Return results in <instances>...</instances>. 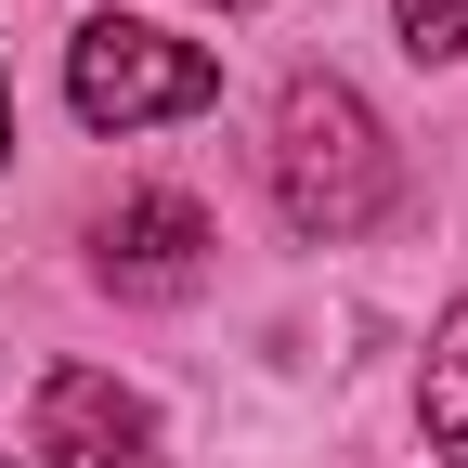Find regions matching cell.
Wrapping results in <instances>:
<instances>
[{"mask_svg": "<svg viewBox=\"0 0 468 468\" xmlns=\"http://www.w3.org/2000/svg\"><path fill=\"white\" fill-rule=\"evenodd\" d=\"M273 208L313 248H351L390 208V144H378L351 79H286V104H273Z\"/></svg>", "mask_w": 468, "mask_h": 468, "instance_id": "obj_1", "label": "cell"}, {"mask_svg": "<svg viewBox=\"0 0 468 468\" xmlns=\"http://www.w3.org/2000/svg\"><path fill=\"white\" fill-rule=\"evenodd\" d=\"M66 104L91 117V131H156V117L221 104V52L208 39H169L144 14H91L66 39Z\"/></svg>", "mask_w": 468, "mask_h": 468, "instance_id": "obj_2", "label": "cell"}, {"mask_svg": "<svg viewBox=\"0 0 468 468\" xmlns=\"http://www.w3.org/2000/svg\"><path fill=\"white\" fill-rule=\"evenodd\" d=\"M39 455H52V468H169L156 417H144L104 365H52V378H39Z\"/></svg>", "mask_w": 468, "mask_h": 468, "instance_id": "obj_3", "label": "cell"}, {"mask_svg": "<svg viewBox=\"0 0 468 468\" xmlns=\"http://www.w3.org/2000/svg\"><path fill=\"white\" fill-rule=\"evenodd\" d=\"M91 248H104V286H117V300H183V286L208 273V208L196 196H117Z\"/></svg>", "mask_w": 468, "mask_h": 468, "instance_id": "obj_4", "label": "cell"}, {"mask_svg": "<svg viewBox=\"0 0 468 468\" xmlns=\"http://www.w3.org/2000/svg\"><path fill=\"white\" fill-rule=\"evenodd\" d=\"M417 417H430V455L468 468V300H455L442 338H430V390H417Z\"/></svg>", "mask_w": 468, "mask_h": 468, "instance_id": "obj_5", "label": "cell"}, {"mask_svg": "<svg viewBox=\"0 0 468 468\" xmlns=\"http://www.w3.org/2000/svg\"><path fill=\"white\" fill-rule=\"evenodd\" d=\"M390 14H403V52L417 66L430 52H468V0H390Z\"/></svg>", "mask_w": 468, "mask_h": 468, "instance_id": "obj_6", "label": "cell"}, {"mask_svg": "<svg viewBox=\"0 0 468 468\" xmlns=\"http://www.w3.org/2000/svg\"><path fill=\"white\" fill-rule=\"evenodd\" d=\"M0 156H14V91H0Z\"/></svg>", "mask_w": 468, "mask_h": 468, "instance_id": "obj_7", "label": "cell"}]
</instances>
